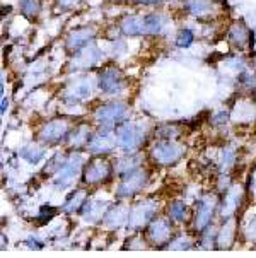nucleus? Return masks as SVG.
I'll use <instances>...</instances> for the list:
<instances>
[{"label":"nucleus","mask_w":256,"mask_h":258,"mask_svg":"<svg viewBox=\"0 0 256 258\" xmlns=\"http://www.w3.org/2000/svg\"><path fill=\"white\" fill-rule=\"evenodd\" d=\"M118 146L127 152L137 151L147 137V126L142 121H125L123 125L115 130Z\"/></svg>","instance_id":"1"},{"label":"nucleus","mask_w":256,"mask_h":258,"mask_svg":"<svg viewBox=\"0 0 256 258\" xmlns=\"http://www.w3.org/2000/svg\"><path fill=\"white\" fill-rule=\"evenodd\" d=\"M82 166H84V156H70L62 164V168L53 174V186L62 190V188H68L70 185H73L77 178H79V174L82 173Z\"/></svg>","instance_id":"2"},{"label":"nucleus","mask_w":256,"mask_h":258,"mask_svg":"<svg viewBox=\"0 0 256 258\" xmlns=\"http://www.w3.org/2000/svg\"><path fill=\"white\" fill-rule=\"evenodd\" d=\"M128 106L121 101H111L104 103L101 106H98L94 110V120L104 128H111L113 125H116L118 121L123 120V116L127 115Z\"/></svg>","instance_id":"3"},{"label":"nucleus","mask_w":256,"mask_h":258,"mask_svg":"<svg viewBox=\"0 0 256 258\" xmlns=\"http://www.w3.org/2000/svg\"><path fill=\"white\" fill-rule=\"evenodd\" d=\"M98 87L103 94H120L127 87V79L116 67H104L98 76Z\"/></svg>","instance_id":"4"},{"label":"nucleus","mask_w":256,"mask_h":258,"mask_svg":"<svg viewBox=\"0 0 256 258\" xmlns=\"http://www.w3.org/2000/svg\"><path fill=\"white\" fill-rule=\"evenodd\" d=\"M159 202L157 200H144V202H138L130 209V217H128V227L130 229H142L147 226V222L152 219V216L157 212Z\"/></svg>","instance_id":"5"},{"label":"nucleus","mask_w":256,"mask_h":258,"mask_svg":"<svg viewBox=\"0 0 256 258\" xmlns=\"http://www.w3.org/2000/svg\"><path fill=\"white\" fill-rule=\"evenodd\" d=\"M150 154H152V159L155 161V163H159L162 166H169V164L178 163V161L183 157L185 146L176 144L173 141H164V142L155 144Z\"/></svg>","instance_id":"6"},{"label":"nucleus","mask_w":256,"mask_h":258,"mask_svg":"<svg viewBox=\"0 0 256 258\" xmlns=\"http://www.w3.org/2000/svg\"><path fill=\"white\" fill-rule=\"evenodd\" d=\"M147 178H149V174L142 168H135V169H132V171L125 173L123 180H121L118 190H116V195L118 197L135 195L137 191H140L142 188L147 185Z\"/></svg>","instance_id":"7"},{"label":"nucleus","mask_w":256,"mask_h":258,"mask_svg":"<svg viewBox=\"0 0 256 258\" xmlns=\"http://www.w3.org/2000/svg\"><path fill=\"white\" fill-rule=\"evenodd\" d=\"M70 126L67 120H51L40 130V141L46 146H55L68 137Z\"/></svg>","instance_id":"8"},{"label":"nucleus","mask_w":256,"mask_h":258,"mask_svg":"<svg viewBox=\"0 0 256 258\" xmlns=\"http://www.w3.org/2000/svg\"><path fill=\"white\" fill-rule=\"evenodd\" d=\"M116 146H118V139H116V132H113L111 128H104L98 130V132H93L89 139V151L94 152V154H106V152L113 151Z\"/></svg>","instance_id":"9"},{"label":"nucleus","mask_w":256,"mask_h":258,"mask_svg":"<svg viewBox=\"0 0 256 258\" xmlns=\"http://www.w3.org/2000/svg\"><path fill=\"white\" fill-rule=\"evenodd\" d=\"M111 176V164L106 159H94L84 169L86 185H99Z\"/></svg>","instance_id":"10"},{"label":"nucleus","mask_w":256,"mask_h":258,"mask_svg":"<svg viewBox=\"0 0 256 258\" xmlns=\"http://www.w3.org/2000/svg\"><path fill=\"white\" fill-rule=\"evenodd\" d=\"M128 217H130V209L127 205L120 204L108 209L103 217V224L106 226V229H118L123 224H128Z\"/></svg>","instance_id":"11"},{"label":"nucleus","mask_w":256,"mask_h":258,"mask_svg":"<svg viewBox=\"0 0 256 258\" xmlns=\"http://www.w3.org/2000/svg\"><path fill=\"white\" fill-rule=\"evenodd\" d=\"M94 38V29L93 28H79L75 31L68 34L65 48H67L70 53H77L82 48H86L91 43V39Z\"/></svg>","instance_id":"12"},{"label":"nucleus","mask_w":256,"mask_h":258,"mask_svg":"<svg viewBox=\"0 0 256 258\" xmlns=\"http://www.w3.org/2000/svg\"><path fill=\"white\" fill-rule=\"evenodd\" d=\"M120 31L121 34L128 38H137V36H145V19L144 16L132 14L127 16L120 21Z\"/></svg>","instance_id":"13"},{"label":"nucleus","mask_w":256,"mask_h":258,"mask_svg":"<svg viewBox=\"0 0 256 258\" xmlns=\"http://www.w3.org/2000/svg\"><path fill=\"white\" fill-rule=\"evenodd\" d=\"M215 204H217V199L214 195H207L203 197L200 200V205H198V211H197V219H195V226L197 229H205L208 227L212 221V216H214V211H215Z\"/></svg>","instance_id":"14"},{"label":"nucleus","mask_w":256,"mask_h":258,"mask_svg":"<svg viewBox=\"0 0 256 258\" xmlns=\"http://www.w3.org/2000/svg\"><path fill=\"white\" fill-rule=\"evenodd\" d=\"M241 202H242V186L241 185L231 186L224 199L222 209H220V216H222L224 219H231L237 209H239Z\"/></svg>","instance_id":"15"},{"label":"nucleus","mask_w":256,"mask_h":258,"mask_svg":"<svg viewBox=\"0 0 256 258\" xmlns=\"http://www.w3.org/2000/svg\"><path fill=\"white\" fill-rule=\"evenodd\" d=\"M103 58V51L96 46H86L80 51H77L73 56V67L75 69H88L96 65Z\"/></svg>","instance_id":"16"},{"label":"nucleus","mask_w":256,"mask_h":258,"mask_svg":"<svg viewBox=\"0 0 256 258\" xmlns=\"http://www.w3.org/2000/svg\"><path fill=\"white\" fill-rule=\"evenodd\" d=\"M171 238V224L166 219L154 221L149 227V239L155 246H162L164 243L169 241Z\"/></svg>","instance_id":"17"},{"label":"nucleus","mask_w":256,"mask_h":258,"mask_svg":"<svg viewBox=\"0 0 256 258\" xmlns=\"http://www.w3.org/2000/svg\"><path fill=\"white\" fill-rule=\"evenodd\" d=\"M108 205H110L108 200H101V199L89 200V202L86 204V209H84L82 217H84V221L89 222V224H94V222H98V221H103L104 214H106V211H108Z\"/></svg>","instance_id":"18"},{"label":"nucleus","mask_w":256,"mask_h":258,"mask_svg":"<svg viewBox=\"0 0 256 258\" xmlns=\"http://www.w3.org/2000/svg\"><path fill=\"white\" fill-rule=\"evenodd\" d=\"M145 19V36H157L164 31L167 24V19L162 12H149L144 16Z\"/></svg>","instance_id":"19"},{"label":"nucleus","mask_w":256,"mask_h":258,"mask_svg":"<svg viewBox=\"0 0 256 258\" xmlns=\"http://www.w3.org/2000/svg\"><path fill=\"white\" fill-rule=\"evenodd\" d=\"M227 38L229 41L232 43L236 48H239V50H244L246 46H248L249 43V29L246 28L242 23H234L231 28H229V33H227Z\"/></svg>","instance_id":"20"},{"label":"nucleus","mask_w":256,"mask_h":258,"mask_svg":"<svg viewBox=\"0 0 256 258\" xmlns=\"http://www.w3.org/2000/svg\"><path fill=\"white\" fill-rule=\"evenodd\" d=\"M183 7L188 14H192L195 17H203L214 11L212 0H185Z\"/></svg>","instance_id":"21"},{"label":"nucleus","mask_w":256,"mask_h":258,"mask_svg":"<svg viewBox=\"0 0 256 258\" xmlns=\"http://www.w3.org/2000/svg\"><path fill=\"white\" fill-rule=\"evenodd\" d=\"M234 234H236V221L229 219L222 226V229L219 231V236H217V246H219L220 250H229L234 243Z\"/></svg>","instance_id":"22"},{"label":"nucleus","mask_w":256,"mask_h":258,"mask_svg":"<svg viewBox=\"0 0 256 258\" xmlns=\"http://www.w3.org/2000/svg\"><path fill=\"white\" fill-rule=\"evenodd\" d=\"M91 135H93V132H91V130H89V126L80 125V126H77V128L70 130V134H68L67 141H68V144H70L72 147L88 146V144H89V139H91Z\"/></svg>","instance_id":"23"},{"label":"nucleus","mask_w":256,"mask_h":258,"mask_svg":"<svg viewBox=\"0 0 256 258\" xmlns=\"http://www.w3.org/2000/svg\"><path fill=\"white\" fill-rule=\"evenodd\" d=\"M21 157L29 164H38L45 157V149L38 144H28L21 149Z\"/></svg>","instance_id":"24"},{"label":"nucleus","mask_w":256,"mask_h":258,"mask_svg":"<svg viewBox=\"0 0 256 258\" xmlns=\"http://www.w3.org/2000/svg\"><path fill=\"white\" fill-rule=\"evenodd\" d=\"M86 199H88V194H86V190H77L73 191L72 197H68V200L63 204V212L65 214H72L75 211H79L82 205L86 204Z\"/></svg>","instance_id":"25"},{"label":"nucleus","mask_w":256,"mask_h":258,"mask_svg":"<svg viewBox=\"0 0 256 258\" xmlns=\"http://www.w3.org/2000/svg\"><path fill=\"white\" fill-rule=\"evenodd\" d=\"M89 96H91V84H88V82H77L67 93V99L70 103H80L86 98H89Z\"/></svg>","instance_id":"26"},{"label":"nucleus","mask_w":256,"mask_h":258,"mask_svg":"<svg viewBox=\"0 0 256 258\" xmlns=\"http://www.w3.org/2000/svg\"><path fill=\"white\" fill-rule=\"evenodd\" d=\"M19 7H21L23 16L28 17V19H31V21L36 19V17L40 16V12H41V2H40V0H21Z\"/></svg>","instance_id":"27"},{"label":"nucleus","mask_w":256,"mask_h":258,"mask_svg":"<svg viewBox=\"0 0 256 258\" xmlns=\"http://www.w3.org/2000/svg\"><path fill=\"white\" fill-rule=\"evenodd\" d=\"M169 216L175 221H185L186 216H188V209H186V205L181 202V200H176V202H173L171 207H169Z\"/></svg>","instance_id":"28"},{"label":"nucleus","mask_w":256,"mask_h":258,"mask_svg":"<svg viewBox=\"0 0 256 258\" xmlns=\"http://www.w3.org/2000/svg\"><path fill=\"white\" fill-rule=\"evenodd\" d=\"M135 168H140V157H125V159H120L118 166H116V171L125 174Z\"/></svg>","instance_id":"29"},{"label":"nucleus","mask_w":256,"mask_h":258,"mask_svg":"<svg viewBox=\"0 0 256 258\" xmlns=\"http://www.w3.org/2000/svg\"><path fill=\"white\" fill-rule=\"evenodd\" d=\"M176 46H180V48H188L192 43L195 41V34L190 31V29H180L176 34Z\"/></svg>","instance_id":"30"},{"label":"nucleus","mask_w":256,"mask_h":258,"mask_svg":"<svg viewBox=\"0 0 256 258\" xmlns=\"http://www.w3.org/2000/svg\"><path fill=\"white\" fill-rule=\"evenodd\" d=\"M169 250H175V251H183V250H190L192 248V239L188 236H178L175 241L169 243Z\"/></svg>","instance_id":"31"},{"label":"nucleus","mask_w":256,"mask_h":258,"mask_svg":"<svg viewBox=\"0 0 256 258\" xmlns=\"http://www.w3.org/2000/svg\"><path fill=\"white\" fill-rule=\"evenodd\" d=\"M234 149L232 147H225L224 152H222V157H220V173L225 174L229 168H231V164L234 163Z\"/></svg>","instance_id":"32"},{"label":"nucleus","mask_w":256,"mask_h":258,"mask_svg":"<svg viewBox=\"0 0 256 258\" xmlns=\"http://www.w3.org/2000/svg\"><path fill=\"white\" fill-rule=\"evenodd\" d=\"M244 236L248 241L256 243V214L248 221V224L244 226Z\"/></svg>","instance_id":"33"},{"label":"nucleus","mask_w":256,"mask_h":258,"mask_svg":"<svg viewBox=\"0 0 256 258\" xmlns=\"http://www.w3.org/2000/svg\"><path fill=\"white\" fill-rule=\"evenodd\" d=\"M227 118H229V115L225 111H220V113H217V115L212 118V123L214 125H222V123H225V121H227Z\"/></svg>","instance_id":"34"},{"label":"nucleus","mask_w":256,"mask_h":258,"mask_svg":"<svg viewBox=\"0 0 256 258\" xmlns=\"http://www.w3.org/2000/svg\"><path fill=\"white\" fill-rule=\"evenodd\" d=\"M130 2L144 4V6H152V4H160V2H162V0H130Z\"/></svg>","instance_id":"35"}]
</instances>
